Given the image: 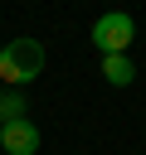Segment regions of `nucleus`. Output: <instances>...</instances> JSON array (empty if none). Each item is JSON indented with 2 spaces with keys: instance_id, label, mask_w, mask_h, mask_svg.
Segmentation results:
<instances>
[{
  "instance_id": "6",
  "label": "nucleus",
  "mask_w": 146,
  "mask_h": 155,
  "mask_svg": "<svg viewBox=\"0 0 146 155\" xmlns=\"http://www.w3.org/2000/svg\"><path fill=\"white\" fill-rule=\"evenodd\" d=\"M0 126H5V121H0Z\"/></svg>"
},
{
  "instance_id": "2",
  "label": "nucleus",
  "mask_w": 146,
  "mask_h": 155,
  "mask_svg": "<svg viewBox=\"0 0 146 155\" xmlns=\"http://www.w3.org/2000/svg\"><path fill=\"white\" fill-rule=\"evenodd\" d=\"M131 39H136V24H131V15H122V10H107V15L92 24V44H97V53H127Z\"/></svg>"
},
{
  "instance_id": "1",
  "label": "nucleus",
  "mask_w": 146,
  "mask_h": 155,
  "mask_svg": "<svg viewBox=\"0 0 146 155\" xmlns=\"http://www.w3.org/2000/svg\"><path fill=\"white\" fill-rule=\"evenodd\" d=\"M44 73V44L39 39H10L0 48V82L5 87H24Z\"/></svg>"
},
{
  "instance_id": "4",
  "label": "nucleus",
  "mask_w": 146,
  "mask_h": 155,
  "mask_svg": "<svg viewBox=\"0 0 146 155\" xmlns=\"http://www.w3.org/2000/svg\"><path fill=\"white\" fill-rule=\"evenodd\" d=\"M102 78H107L112 87H131V82H136V63H131L127 53H102Z\"/></svg>"
},
{
  "instance_id": "5",
  "label": "nucleus",
  "mask_w": 146,
  "mask_h": 155,
  "mask_svg": "<svg viewBox=\"0 0 146 155\" xmlns=\"http://www.w3.org/2000/svg\"><path fill=\"white\" fill-rule=\"evenodd\" d=\"M19 116H29V111H24V97H19V87L0 92V121H19Z\"/></svg>"
},
{
  "instance_id": "3",
  "label": "nucleus",
  "mask_w": 146,
  "mask_h": 155,
  "mask_svg": "<svg viewBox=\"0 0 146 155\" xmlns=\"http://www.w3.org/2000/svg\"><path fill=\"white\" fill-rule=\"evenodd\" d=\"M0 150H5V155H39V126H34L29 116L5 121V126H0Z\"/></svg>"
}]
</instances>
